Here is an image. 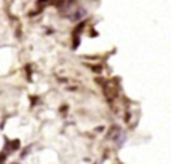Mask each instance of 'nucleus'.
<instances>
[{
  "label": "nucleus",
  "mask_w": 171,
  "mask_h": 164,
  "mask_svg": "<svg viewBox=\"0 0 171 164\" xmlns=\"http://www.w3.org/2000/svg\"><path fill=\"white\" fill-rule=\"evenodd\" d=\"M119 137H120V127L113 125L111 129H110V132H108V139H111V140H117Z\"/></svg>",
  "instance_id": "nucleus-1"
},
{
  "label": "nucleus",
  "mask_w": 171,
  "mask_h": 164,
  "mask_svg": "<svg viewBox=\"0 0 171 164\" xmlns=\"http://www.w3.org/2000/svg\"><path fill=\"white\" fill-rule=\"evenodd\" d=\"M83 15H86V11L84 9H80L77 14H74V15H72V20H74V21H78V20L83 18Z\"/></svg>",
  "instance_id": "nucleus-2"
}]
</instances>
